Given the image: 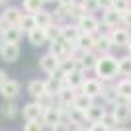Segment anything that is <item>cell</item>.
Segmentation results:
<instances>
[{
	"mask_svg": "<svg viewBox=\"0 0 131 131\" xmlns=\"http://www.w3.org/2000/svg\"><path fill=\"white\" fill-rule=\"evenodd\" d=\"M117 61L119 59H115L114 55H100V59L98 63H96V77L100 78V80L104 82V80H114L115 77H117Z\"/></svg>",
	"mask_w": 131,
	"mask_h": 131,
	"instance_id": "1",
	"label": "cell"
},
{
	"mask_svg": "<svg viewBox=\"0 0 131 131\" xmlns=\"http://www.w3.org/2000/svg\"><path fill=\"white\" fill-rule=\"evenodd\" d=\"M80 92L86 94L88 98H98V96H102L104 94V84H102V80L100 78H86L84 80V84L80 86Z\"/></svg>",
	"mask_w": 131,
	"mask_h": 131,
	"instance_id": "2",
	"label": "cell"
},
{
	"mask_svg": "<svg viewBox=\"0 0 131 131\" xmlns=\"http://www.w3.org/2000/svg\"><path fill=\"white\" fill-rule=\"evenodd\" d=\"M112 114H114V117H115L117 123H127V121L131 119V102L119 100V102L114 106Z\"/></svg>",
	"mask_w": 131,
	"mask_h": 131,
	"instance_id": "3",
	"label": "cell"
},
{
	"mask_svg": "<svg viewBox=\"0 0 131 131\" xmlns=\"http://www.w3.org/2000/svg\"><path fill=\"white\" fill-rule=\"evenodd\" d=\"M84 80H86V77H84V71L82 69H72V71L65 72V84L67 88H72V90H78V88L84 84Z\"/></svg>",
	"mask_w": 131,
	"mask_h": 131,
	"instance_id": "4",
	"label": "cell"
},
{
	"mask_svg": "<svg viewBox=\"0 0 131 131\" xmlns=\"http://www.w3.org/2000/svg\"><path fill=\"white\" fill-rule=\"evenodd\" d=\"M77 26H78V29H80V33H90V35H94V33L98 31V27H100V22L92 16V14H84V16L77 22Z\"/></svg>",
	"mask_w": 131,
	"mask_h": 131,
	"instance_id": "5",
	"label": "cell"
},
{
	"mask_svg": "<svg viewBox=\"0 0 131 131\" xmlns=\"http://www.w3.org/2000/svg\"><path fill=\"white\" fill-rule=\"evenodd\" d=\"M110 39H112V43H114V47H127L131 41V33L127 31L125 27H115V29H112L110 31Z\"/></svg>",
	"mask_w": 131,
	"mask_h": 131,
	"instance_id": "6",
	"label": "cell"
},
{
	"mask_svg": "<svg viewBox=\"0 0 131 131\" xmlns=\"http://www.w3.org/2000/svg\"><path fill=\"white\" fill-rule=\"evenodd\" d=\"M39 67H41V71H43V72H47V74L53 77L55 72L61 69V61L57 59V57H53L51 53H47V55H43V57L39 59Z\"/></svg>",
	"mask_w": 131,
	"mask_h": 131,
	"instance_id": "7",
	"label": "cell"
},
{
	"mask_svg": "<svg viewBox=\"0 0 131 131\" xmlns=\"http://www.w3.org/2000/svg\"><path fill=\"white\" fill-rule=\"evenodd\" d=\"M41 121H43V125H47V127H53V125H57V123H61V121H63V112H61V108L59 106H53V108L45 110L43 115H41Z\"/></svg>",
	"mask_w": 131,
	"mask_h": 131,
	"instance_id": "8",
	"label": "cell"
},
{
	"mask_svg": "<svg viewBox=\"0 0 131 131\" xmlns=\"http://www.w3.org/2000/svg\"><path fill=\"white\" fill-rule=\"evenodd\" d=\"M22 18H24V12L20 10V8H16V6H10V8H6V10L2 12V20H4L6 27H10V26H20Z\"/></svg>",
	"mask_w": 131,
	"mask_h": 131,
	"instance_id": "9",
	"label": "cell"
},
{
	"mask_svg": "<svg viewBox=\"0 0 131 131\" xmlns=\"http://www.w3.org/2000/svg\"><path fill=\"white\" fill-rule=\"evenodd\" d=\"M0 57L4 63H14L20 57V45L18 43H4L0 49Z\"/></svg>",
	"mask_w": 131,
	"mask_h": 131,
	"instance_id": "10",
	"label": "cell"
},
{
	"mask_svg": "<svg viewBox=\"0 0 131 131\" xmlns=\"http://www.w3.org/2000/svg\"><path fill=\"white\" fill-rule=\"evenodd\" d=\"M0 94H2L6 100H14L18 94H20V82L14 80V78H8V80L2 84V88H0Z\"/></svg>",
	"mask_w": 131,
	"mask_h": 131,
	"instance_id": "11",
	"label": "cell"
},
{
	"mask_svg": "<svg viewBox=\"0 0 131 131\" xmlns=\"http://www.w3.org/2000/svg\"><path fill=\"white\" fill-rule=\"evenodd\" d=\"M77 47L82 53H92V51H96V37L90 35V33H80V37L77 41Z\"/></svg>",
	"mask_w": 131,
	"mask_h": 131,
	"instance_id": "12",
	"label": "cell"
},
{
	"mask_svg": "<svg viewBox=\"0 0 131 131\" xmlns=\"http://www.w3.org/2000/svg\"><path fill=\"white\" fill-rule=\"evenodd\" d=\"M22 35H24V31L20 26H10V27H6L4 33H2V41L4 43H20Z\"/></svg>",
	"mask_w": 131,
	"mask_h": 131,
	"instance_id": "13",
	"label": "cell"
},
{
	"mask_svg": "<svg viewBox=\"0 0 131 131\" xmlns=\"http://www.w3.org/2000/svg\"><path fill=\"white\" fill-rule=\"evenodd\" d=\"M22 114H24V117H26V121H35V119H41V115H43V110L39 108L35 102H29V104L24 106Z\"/></svg>",
	"mask_w": 131,
	"mask_h": 131,
	"instance_id": "14",
	"label": "cell"
},
{
	"mask_svg": "<svg viewBox=\"0 0 131 131\" xmlns=\"http://www.w3.org/2000/svg\"><path fill=\"white\" fill-rule=\"evenodd\" d=\"M102 22H104L106 27L115 29V27H119V24H121V14H119V12H115L114 8H112V10H106L104 16H102Z\"/></svg>",
	"mask_w": 131,
	"mask_h": 131,
	"instance_id": "15",
	"label": "cell"
},
{
	"mask_svg": "<svg viewBox=\"0 0 131 131\" xmlns=\"http://www.w3.org/2000/svg\"><path fill=\"white\" fill-rule=\"evenodd\" d=\"M84 114H86V121H90V123H102V117L106 115V110L98 104H92Z\"/></svg>",
	"mask_w": 131,
	"mask_h": 131,
	"instance_id": "16",
	"label": "cell"
},
{
	"mask_svg": "<svg viewBox=\"0 0 131 131\" xmlns=\"http://www.w3.org/2000/svg\"><path fill=\"white\" fill-rule=\"evenodd\" d=\"M100 55H96V51H92V53H84L82 55L80 63H78V69H82V71H94L96 69V63H98Z\"/></svg>",
	"mask_w": 131,
	"mask_h": 131,
	"instance_id": "17",
	"label": "cell"
},
{
	"mask_svg": "<svg viewBox=\"0 0 131 131\" xmlns=\"http://www.w3.org/2000/svg\"><path fill=\"white\" fill-rule=\"evenodd\" d=\"M115 92H117L119 100L131 102V78H121V80L115 84Z\"/></svg>",
	"mask_w": 131,
	"mask_h": 131,
	"instance_id": "18",
	"label": "cell"
},
{
	"mask_svg": "<svg viewBox=\"0 0 131 131\" xmlns=\"http://www.w3.org/2000/svg\"><path fill=\"white\" fill-rule=\"evenodd\" d=\"M27 39H29V43H31L33 47H41V45H45V41H47L45 29H43V27H35L33 31L27 33Z\"/></svg>",
	"mask_w": 131,
	"mask_h": 131,
	"instance_id": "19",
	"label": "cell"
},
{
	"mask_svg": "<svg viewBox=\"0 0 131 131\" xmlns=\"http://www.w3.org/2000/svg\"><path fill=\"white\" fill-rule=\"evenodd\" d=\"M112 47H114V43H112V39H110V33H102V35L96 37V51H98L100 55L110 53Z\"/></svg>",
	"mask_w": 131,
	"mask_h": 131,
	"instance_id": "20",
	"label": "cell"
},
{
	"mask_svg": "<svg viewBox=\"0 0 131 131\" xmlns=\"http://www.w3.org/2000/svg\"><path fill=\"white\" fill-rule=\"evenodd\" d=\"M78 37H80V29H78V26H72V24L63 26V39H65V41H69V43H77Z\"/></svg>",
	"mask_w": 131,
	"mask_h": 131,
	"instance_id": "21",
	"label": "cell"
},
{
	"mask_svg": "<svg viewBox=\"0 0 131 131\" xmlns=\"http://www.w3.org/2000/svg\"><path fill=\"white\" fill-rule=\"evenodd\" d=\"M45 88H47L49 94H59L63 88H67V84H65V80H61L57 77H49L45 80Z\"/></svg>",
	"mask_w": 131,
	"mask_h": 131,
	"instance_id": "22",
	"label": "cell"
},
{
	"mask_svg": "<svg viewBox=\"0 0 131 131\" xmlns=\"http://www.w3.org/2000/svg\"><path fill=\"white\" fill-rule=\"evenodd\" d=\"M78 90H72V88H63L57 96H59V104L61 106H72L74 98H77Z\"/></svg>",
	"mask_w": 131,
	"mask_h": 131,
	"instance_id": "23",
	"label": "cell"
},
{
	"mask_svg": "<svg viewBox=\"0 0 131 131\" xmlns=\"http://www.w3.org/2000/svg\"><path fill=\"white\" fill-rule=\"evenodd\" d=\"M45 35H47V41H51V43L63 39V26H59V24L53 22L49 27H45Z\"/></svg>",
	"mask_w": 131,
	"mask_h": 131,
	"instance_id": "24",
	"label": "cell"
},
{
	"mask_svg": "<svg viewBox=\"0 0 131 131\" xmlns=\"http://www.w3.org/2000/svg\"><path fill=\"white\" fill-rule=\"evenodd\" d=\"M117 74L123 78L131 77V55H125L117 61Z\"/></svg>",
	"mask_w": 131,
	"mask_h": 131,
	"instance_id": "25",
	"label": "cell"
},
{
	"mask_svg": "<svg viewBox=\"0 0 131 131\" xmlns=\"http://www.w3.org/2000/svg\"><path fill=\"white\" fill-rule=\"evenodd\" d=\"M27 92L31 94L33 98H37V96H41L43 92H47V88H45V80H39V78L29 80V84H27Z\"/></svg>",
	"mask_w": 131,
	"mask_h": 131,
	"instance_id": "26",
	"label": "cell"
},
{
	"mask_svg": "<svg viewBox=\"0 0 131 131\" xmlns=\"http://www.w3.org/2000/svg\"><path fill=\"white\" fill-rule=\"evenodd\" d=\"M67 119L71 121V123H74V125H82V123L86 121V114L71 106V108H69V112H67Z\"/></svg>",
	"mask_w": 131,
	"mask_h": 131,
	"instance_id": "27",
	"label": "cell"
},
{
	"mask_svg": "<svg viewBox=\"0 0 131 131\" xmlns=\"http://www.w3.org/2000/svg\"><path fill=\"white\" fill-rule=\"evenodd\" d=\"M92 104H94V102H92V98H88L86 94L78 92V94H77V98H74V102H72V108L80 110V112H86V110L90 108Z\"/></svg>",
	"mask_w": 131,
	"mask_h": 131,
	"instance_id": "28",
	"label": "cell"
},
{
	"mask_svg": "<svg viewBox=\"0 0 131 131\" xmlns=\"http://www.w3.org/2000/svg\"><path fill=\"white\" fill-rule=\"evenodd\" d=\"M43 4L45 0H24V10L27 12V14H39V12L43 10Z\"/></svg>",
	"mask_w": 131,
	"mask_h": 131,
	"instance_id": "29",
	"label": "cell"
},
{
	"mask_svg": "<svg viewBox=\"0 0 131 131\" xmlns=\"http://www.w3.org/2000/svg\"><path fill=\"white\" fill-rule=\"evenodd\" d=\"M35 22H37V27H49L53 24V14L47 10H41L39 14H35Z\"/></svg>",
	"mask_w": 131,
	"mask_h": 131,
	"instance_id": "30",
	"label": "cell"
},
{
	"mask_svg": "<svg viewBox=\"0 0 131 131\" xmlns=\"http://www.w3.org/2000/svg\"><path fill=\"white\" fill-rule=\"evenodd\" d=\"M53 102H55V98H53V94H49V92H43L41 96L35 98V104L43 110V112H45V110H49V108H53V106H55Z\"/></svg>",
	"mask_w": 131,
	"mask_h": 131,
	"instance_id": "31",
	"label": "cell"
},
{
	"mask_svg": "<svg viewBox=\"0 0 131 131\" xmlns=\"http://www.w3.org/2000/svg\"><path fill=\"white\" fill-rule=\"evenodd\" d=\"M20 27H22V31H33L35 27H37V22H35V16L33 14H24L22 22H20Z\"/></svg>",
	"mask_w": 131,
	"mask_h": 131,
	"instance_id": "32",
	"label": "cell"
},
{
	"mask_svg": "<svg viewBox=\"0 0 131 131\" xmlns=\"http://www.w3.org/2000/svg\"><path fill=\"white\" fill-rule=\"evenodd\" d=\"M2 115L4 117H8V119H14L18 115V106L14 100H6L4 106H2Z\"/></svg>",
	"mask_w": 131,
	"mask_h": 131,
	"instance_id": "33",
	"label": "cell"
},
{
	"mask_svg": "<svg viewBox=\"0 0 131 131\" xmlns=\"http://www.w3.org/2000/svg\"><path fill=\"white\" fill-rule=\"evenodd\" d=\"M84 14H86V10L82 8L80 2H74L72 6H69V18H72V20H77V22H78Z\"/></svg>",
	"mask_w": 131,
	"mask_h": 131,
	"instance_id": "34",
	"label": "cell"
},
{
	"mask_svg": "<svg viewBox=\"0 0 131 131\" xmlns=\"http://www.w3.org/2000/svg\"><path fill=\"white\" fill-rule=\"evenodd\" d=\"M104 100L108 102V104H112V106H115L117 102H119V96H117V92H115V86L114 88H104Z\"/></svg>",
	"mask_w": 131,
	"mask_h": 131,
	"instance_id": "35",
	"label": "cell"
},
{
	"mask_svg": "<svg viewBox=\"0 0 131 131\" xmlns=\"http://www.w3.org/2000/svg\"><path fill=\"white\" fill-rule=\"evenodd\" d=\"M114 10L119 12V14L131 10V0H114Z\"/></svg>",
	"mask_w": 131,
	"mask_h": 131,
	"instance_id": "36",
	"label": "cell"
},
{
	"mask_svg": "<svg viewBox=\"0 0 131 131\" xmlns=\"http://www.w3.org/2000/svg\"><path fill=\"white\" fill-rule=\"evenodd\" d=\"M43 121L41 119H35V121H26L24 125V131H43Z\"/></svg>",
	"mask_w": 131,
	"mask_h": 131,
	"instance_id": "37",
	"label": "cell"
},
{
	"mask_svg": "<svg viewBox=\"0 0 131 131\" xmlns=\"http://www.w3.org/2000/svg\"><path fill=\"white\" fill-rule=\"evenodd\" d=\"M80 4L86 10V14H92L94 10H98V0H80Z\"/></svg>",
	"mask_w": 131,
	"mask_h": 131,
	"instance_id": "38",
	"label": "cell"
},
{
	"mask_svg": "<svg viewBox=\"0 0 131 131\" xmlns=\"http://www.w3.org/2000/svg\"><path fill=\"white\" fill-rule=\"evenodd\" d=\"M102 123H104V125L112 131V127H114L117 121H115V117H114V114H112V112H106V115L102 117Z\"/></svg>",
	"mask_w": 131,
	"mask_h": 131,
	"instance_id": "39",
	"label": "cell"
},
{
	"mask_svg": "<svg viewBox=\"0 0 131 131\" xmlns=\"http://www.w3.org/2000/svg\"><path fill=\"white\" fill-rule=\"evenodd\" d=\"M57 18H69V6H63V4H59L57 6V10L53 12Z\"/></svg>",
	"mask_w": 131,
	"mask_h": 131,
	"instance_id": "40",
	"label": "cell"
},
{
	"mask_svg": "<svg viewBox=\"0 0 131 131\" xmlns=\"http://www.w3.org/2000/svg\"><path fill=\"white\" fill-rule=\"evenodd\" d=\"M114 8V0H98V10H112Z\"/></svg>",
	"mask_w": 131,
	"mask_h": 131,
	"instance_id": "41",
	"label": "cell"
},
{
	"mask_svg": "<svg viewBox=\"0 0 131 131\" xmlns=\"http://www.w3.org/2000/svg\"><path fill=\"white\" fill-rule=\"evenodd\" d=\"M121 24H123L125 27H131V10L121 12Z\"/></svg>",
	"mask_w": 131,
	"mask_h": 131,
	"instance_id": "42",
	"label": "cell"
},
{
	"mask_svg": "<svg viewBox=\"0 0 131 131\" xmlns=\"http://www.w3.org/2000/svg\"><path fill=\"white\" fill-rule=\"evenodd\" d=\"M88 131H110L104 123H92V125L88 127Z\"/></svg>",
	"mask_w": 131,
	"mask_h": 131,
	"instance_id": "43",
	"label": "cell"
},
{
	"mask_svg": "<svg viewBox=\"0 0 131 131\" xmlns=\"http://www.w3.org/2000/svg\"><path fill=\"white\" fill-rule=\"evenodd\" d=\"M51 131H69V125H67L65 121H61V123H57V125L51 127Z\"/></svg>",
	"mask_w": 131,
	"mask_h": 131,
	"instance_id": "44",
	"label": "cell"
},
{
	"mask_svg": "<svg viewBox=\"0 0 131 131\" xmlns=\"http://www.w3.org/2000/svg\"><path fill=\"white\" fill-rule=\"evenodd\" d=\"M6 80H8V74H6V72L0 69V88H2V84H4Z\"/></svg>",
	"mask_w": 131,
	"mask_h": 131,
	"instance_id": "45",
	"label": "cell"
},
{
	"mask_svg": "<svg viewBox=\"0 0 131 131\" xmlns=\"http://www.w3.org/2000/svg\"><path fill=\"white\" fill-rule=\"evenodd\" d=\"M57 2H59V4H63V6H72L77 0H57Z\"/></svg>",
	"mask_w": 131,
	"mask_h": 131,
	"instance_id": "46",
	"label": "cell"
},
{
	"mask_svg": "<svg viewBox=\"0 0 131 131\" xmlns=\"http://www.w3.org/2000/svg\"><path fill=\"white\" fill-rule=\"evenodd\" d=\"M4 29H6V24H4V20H2V16H0V37H2Z\"/></svg>",
	"mask_w": 131,
	"mask_h": 131,
	"instance_id": "47",
	"label": "cell"
},
{
	"mask_svg": "<svg viewBox=\"0 0 131 131\" xmlns=\"http://www.w3.org/2000/svg\"><path fill=\"white\" fill-rule=\"evenodd\" d=\"M112 131H129V129H121V127H117V129H112Z\"/></svg>",
	"mask_w": 131,
	"mask_h": 131,
	"instance_id": "48",
	"label": "cell"
},
{
	"mask_svg": "<svg viewBox=\"0 0 131 131\" xmlns=\"http://www.w3.org/2000/svg\"><path fill=\"white\" fill-rule=\"evenodd\" d=\"M127 51H129V55H131V41H129V45H127Z\"/></svg>",
	"mask_w": 131,
	"mask_h": 131,
	"instance_id": "49",
	"label": "cell"
},
{
	"mask_svg": "<svg viewBox=\"0 0 131 131\" xmlns=\"http://www.w3.org/2000/svg\"><path fill=\"white\" fill-rule=\"evenodd\" d=\"M2 45H4V41H2V37H0V49H2Z\"/></svg>",
	"mask_w": 131,
	"mask_h": 131,
	"instance_id": "50",
	"label": "cell"
},
{
	"mask_svg": "<svg viewBox=\"0 0 131 131\" xmlns=\"http://www.w3.org/2000/svg\"><path fill=\"white\" fill-rule=\"evenodd\" d=\"M77 131H88V129H82V127H78V129Z\"/></svg>",
	"mask_w": 131,
	"mask_h": 131,
	"instance_id": "51",
	"label": "cell"
},
{
	"mask_svg": "<svg viewBox=\"0 0 131 131\" xmlns=\"http://www.w3.org/2000/svg\"><path fill=\"white\" fill-rule=\"evenodd\" d=\"M6 2H8V0H0V4H6Z\"/></svg>",
	"mask_w": 131,
	"mask_h": 131,
	"instance_id": "52",
	"label": "cell"
},
{
	"mask_svg": "<svg viewBox=\"0 0 131 131\" xmlns=\"http://www.w3.org/2000/svg\"><path fill=\"white\" fill-rule=\"evenodd\" d=\"M45 2H55V0H45Z\"/></svg>",
	"mask_w": 131,
	"mask_h": 131,
	"instance_id": "53",
	"label": "cell"
}]
</instances>
